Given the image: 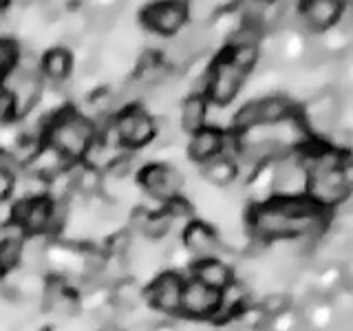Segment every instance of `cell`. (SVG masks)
<instances>
[{"mask_svg":"<svg viewBox=\"0 0 353 331\" xmlns=\"http://www.w3.org/2000/svg\"><path fill=\"white\" fill-rule=\"evenodd\" d=\"M201 174L210 185L230 188L239 177V166L228 154H219V157L201 163Z\"/></svg>","mask_w":353,"mask_h":331,"instance_id":"4fadbf2b","label":"cell"},{"mask_svg":"<svg viewBox=\"0 0 353 331\" xmlns=\"http://www.w3.org/2000/svg\"><path fill=\"white\" fill-rule=\"evenodd\" d=\"M53 212V203L44 201V199H36V201H29V210L25 214V221L20 223L22 230H29L33 234H40V232L49 230V221Z\"/></svg>","mask_w":353,"mask_h":331,"instance_id":"2e32d148","label":"cell"},{"mask_svg":"<svg viewBox=\"0 0 353 331\" xmlns=\"http://www.w3.org/2000/svg\"><path fill=\"white\" fill-rule=\"evenodd\" d=\"M181 294H183V281L174 272L161 274L148 290L150 305L163 314L181 312Z\"/></svg>","mask_w":353,"mask_h":331,"instance_id":"30bf717a","label":"cell"},{"mask_svg":"<svg viewBox=\"0 0 353 331\" xmlns=\"http://www.w3.org/2000/svg\"><path fill=\"white\" fill-rule=\"evenodd\" d=\"M205 121H208V99L203 95H194V93L190 97H185V102L181 106L183 130L194 135V132L205 128Z\"/></svg>","mask_w":353,"mask_h":331,"instance_id":"5bb4252c","label":"cell"},{"mask_svg":"<svg viewBox=\"0 0 353 331\" xmlns=\"http://www.w3.org/2000/svg\"><path fill=\"white\" fill-rule=\"evenodd\" d=\"M172 223H174V219H172L168 212L150 214L146 228H143V237H146V239H154V241H157V239H163V237L170 232Z\"/></svg>","mask_w":353,"mask_h":331,"instance_id":"ffe728a7","label":"cell"},{"mask_svg":"<svg viewBox=\"0 0 353 331\" xmlns=\"http://www.w3.org/2000/svg\"><path fill=\"white\" fill-rule=\"evenodd\" d=\"M248 71L239 69L236 64H232L225 55L214 62L212 69L208 71V97L210 102L216 106H228L234 102V97L245 84Z\"/></svg>","mask_w":353,"mask_h":331,"instance_id":"7a4b0ae2","label":"cell"},{"mask_svg":"<svg viewBox=\"0 0 353 331\" xmlns=\"http://www.w3.org/2000/svg\"><path fill=\"white\" fill-rule=\"evenodd\" d=\"M14 113H16L14 97H11L7 91H3V88H0V119H9Z\"/></svg>","mask_w":353,"mask_h":331,"instance_id":"7402d4cb","label":"cell"},{"mask_svg":"<svg viewBox=\"0 0 353 331\" xmlns=\"http://www.w3.org/2000/svg\"><path fill=\"white\" fill-rule=\"evenodd\" d=\"M49 312H53L55 316H60V318H71L77 314V301H75V296H71L69 292H62L55 301H51L47 305Z\"/></svg>","mask_w":353,"mask_h":331,"instance_id":"44dd1931","label":"cell"},{"mask_svg":"<svg viewBox=\"0 0 353 331\" xmlns=\"http://www.w3.org/2000/svg\"><path fill=\"white\" fill-rule=\"evenodd\" d=\"M60 14H62V9H58V5H53V3L42 5V9H40V16L44 22H55L60 18Z\"/></svg>","mask_w":353,"mask_h":331,"instance_id":"603a6c76","label":"cell"},{"mask_svg":"<svg viewBox=\"0 0 353 331\" xmlns=\"http://www.w3.org/2000/svg\"><path fill=\"white\" fill-rule=\"evenodd\" d=\"M154 119L143 108L130 106L115 119V135L126 146H143L154 137Z\"/></svg>","mask_w":353,"mask_h":331,"instance_id":"5b68a950","label":"cell"},{"mask_svg":"<svg viewBox=\"0 0 353 331\" xmlns=\"http://www.w3.org/2000/svg\"><path fill=\"white\" fill-rule=\"evenodd\" d=\"M141 301V292L135 283H121L115 292V309L119 312H132Z\"/></svg>","mask_w":353,"mask_h":331,"instance_id":"d6986e66","label":"cell"},{"mask_svg":"<svg viewBox=\"0 0 353 331\" xmlns=\"http://www.w3.org/2000/svg\"><path fill=\"white\" fill-rule=\"evenodd\" d=\"M42 95V80L38 71L36 73H29L27 80L22 82V86L14 93V104H16V113L18 115H25L29 110L36 106V102Z\"/></svg>","mask_w":353,"mask_h":331,"instance_id":"9a60e30c","label":"cell"},{"mask_svg":"<svg viewBox=\"0 0 353 331\" xmlns=\"http://www.w3.org/2000/svg\"><path fill=\"white\" fill-rule=\"evenodd\" d=\"M146 27L154 33L168 36V33H179L188 22V5L185 3H161L148 7L143 14Z\"/></svg>","mask_w":353,"mask_h":331,"instance_id":"9c48e42d","label":"cell"},{"mask_svg":"<svg viewBox=\"0 0 353 331\" xmlns=\"http://www.w3.org/2000/svg\"><path fill=\"white\" fill-rule=\"evenodd\" d=\"M307 197L312 199L316 205H320L327 212L329 208H336L340 203H345L351 197V190L345 183L342 177V166L334 170H323L309 174L307 181Z\"/></svg>","mask_w":353,"mask_h":331,"instance_id":"3957f363","label":"cell"},{"mask_svg":"<svg viewBox=\"0 0 353 331\" xmlns=\"http://www.w3.org/2000/svg\"><path fill=\"white\" fill-rule=\"evenodd\" d=\"M95 126L77 113H64L49 128V146L62 157H82L91 146Z\"/></svg>","mask_w":353,"mask_h":331,"instance_id":"6da1fadb","label":"cell"},{"mask_svg":"<svg viewBox=\"0 0 353 331\" xmlns=\"http://www.w3.org/2000/svg\"><path fill=\"white\" fill-rule=\"evenodd\" d=\"M223 150H225V135L214 126H205L199 132H194L190 143H188V154H190V159L199 163H205L219 157V154H223Z\"/></svg>","mask_w":353,"mask_h":331,"instance_id":"8fae6325","label":"cell"},{"mask_svg":"<svg viewBox=\"0 0 353 331\" xmlns=\"http://www.w3.org/2000/svg\"><path fill=\"white\" fill-rule=\"evenodd\" d=\"M42 71L53 82L66 80V75H69V71H71V55H69V51H64V49H51L42 58Z\"/></svg>","mask_w":353,"mask_h":331,"instance_id":"e0dca14e","label":"cell"},{"mask_svg":"<svg viewBox=\"0 0 353 331\" xmlns=\"http://www.w3.org/2000/svg\"><path fill=\"white\" fill-rule=\"evenodd\" d=\"M292 301H290V294L287 292H268L259 303V309L263 312V316L268 318H281L283 314H287Z\"/></svg>","mask_w":353,"mask_h":331,"instance_id":"ac0fdd59","label":"cell"},{"mask_svg":"<svg viewBox=\"0 0 353 331\" xmlns=\"http://www.w3.org/2000/svg\"><path fill=\"white\" fill-rule=\"evenodd\" d=\"M342 177H345V183L353 194V157H347L342 163Z\"/></svg>","mask_w":353,"mask_h":331,"instance_id":"cb8c5ba5","label":"cell"},{"mask_svg":"<svg viewBox=\"0 0 353 331\" xmlns=\"http://www.w3.org/2000/svg\"><path fill=\"white\" fill-rule=\"evenodd\" d=\"M183 243L188 252L192 254L196 261H210L219 259L228 248L225 243L216 237V232L203 221H192L183 232Z\"/></svg>","mask_w":353,"mask_h":331,"instance_id":"52a82bcc","label":"cell"},{"mask_svg":"<svg viewBox=\"0 0 353 331\" xmlns=\"http://www.w3.org/2000/svg\"><path fill=\"white\" fill-rule=\"evenodd\" d=\"M342 3L336 0H309L301 5L303 29H307L312 36H325L331 29L338 27L342 16Z\"/></svg>","mask_w":353,"mask_h":331,"instance_id":"8992f818","label":"cell"},{"mask_svg":"<svg viewBox=\"0 0 353 331\" xmlns=\"http://www.w3.org/2000/svg\"><path fill=\"white\" fill-rule=\"evenodd\" d=\"M95 331H121L115 323H110V325H104V327H97Z\"/></svg>","mask_w":353,"mask_h":331,"instance_id":"d4e9b609","label":"cell"},{"mask_svg":"<svg viewBox=\"0 0 353 331\" xmlns=\"http://www.w3.org/2000/svg\"><path fill=\"white\" fill-rule=\"evenodd\" d=\"M221 307V292H214L199 283L196 279L183 283L181 294V312H185L192 318H208L214 316Z\"/></svg>","mask_w":353,"mask_h":331,"instance_id":"ba28073f","label":"cell"},{"mask_svg":"<svg viewBox=\"0 0 353 331\" xmlns=\"http://www.w3.org/2000/svg\"><path fill=\"white\" fill-rule=\"evenodd\" d=\"M141 185L157 201H172L183 190L185 177L174 166H148L141 172Z\"/></svg>","mask_w":353,"mask_h":331,"instance_id":"277c9868","label":"cell"},{"mask_svg":"<svg viewBox=\"0 0 353 331\" xmlns=\"http://www.w3.org/2000/svg\"><path fill=\"white\" fill-rule=\"evenodd\" d=\"M194 279L199 283H203L205 287L214 292H223L225 287L234 281L232 268L221 259H210V261H199L194 268Z\"/></svg>","mask_w":353,"mask_h":331,"instance_id":"7c38bea8","label":"cell"}]
</instances>
